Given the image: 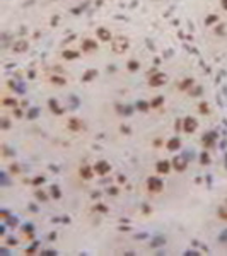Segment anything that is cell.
<instances>
[{"mask_svg": "<svg viewBox=\"0 0 227 256\" xmlns=\"http://www.w3.org/2000/svg\"><path fill=\"white\" fill-rule=\"evenodd\" d=\"M96 171H97L99 174H104V172L109 171V166H108L106 162H99V164L96 166Z\"/></svg>", "mask_w": 227, "mask_h": 256, "instance_id": "obj_3", "label": "cell"}, {"mask_svg": "<svg viewBox=\"0 0 227 256\" xmlns=\"http://www.w3.org/2000/svg\"><path fill=\"white\" fill-rule=\"evenodd\" d=\"M219 215H220V219L227 220V205H222L219 209Z\"/></svg>", "mask_w": 227, "mask_h": 256, "instance_id": "obj_6", "label": "cell"}, {"mask_svg": "<svg viewBox=\"0 0 227 256\" xmlns=\"http://www.w3.org/2000/svg\"><path fill=\"white\" fill-rule=\"evenodd\" d=\"M147 186H149L150 191H154V193H157V191L162 190V183H161V179H157V178H150Z\"/></svg>", "mask_w": 227, "mask_h": 256, "instance_id": "obj_2", "label": "cell"}, {"mask_svg": "<svg viewBox=\"0 0 227 256\" xmlns=\"http://www.w3.org/2000/svg\"><path fill=\"white\" fill-rule=\"evenodd\" d=\"M186 123H188V125H186V130H188V132H190V130H193V128H195V121H193V120H188Z\"/></svg>", "mask_w": 227, "mask_h": 256, "instance_id": "obj_9", "label": "cell"}, {"mask_svg": "<svg viewBox=\"0 0 227 256\" xmlns=\"http://www.w3.org/2000/svg\"><path fill=\"white\" fill-rule=\"evenodd\" d=\"M164 81H166V75H162V73H159V75H155L154 79H152V85H161Z\"/></svg>", "mask_w": 227, "mask_h": 256, "instance_id": "obj_4", "label": "cell"}, {"mask_svg": "<svg viewBox=\"0 0 227 256\" xmlns=\"http://www.w3.org/2000/svg\"><path fill=\"white\" fill-rule=\"evenodd\" d=\"M27 50V43L26 41H19V43L14 44V51H24Z\"/></svg>", "mask_w": 227, "mask_h": 256, "instance_id": "obj_5", "label": "cell"}, {"mask_svg": "<svg viewBox=\"0 0 227 256\" xmlns=\"http://www.w3.org/2000/svg\"><path fill=\"white\" fill-rule=\"evenodd\" d=\"M157 169L161 172H166L169 169V166H167V162H159V166H157Z\"/></svg>", "mask_w": 227, "mask_h": 256, "instance_id": "obj_8", "label": "cell"}, {"mask_svg": "<svg viewBox=\"0 0 227 256\" xmlns=\"http://www.w3.org/2000/svg\"><path fill=\"white\" fill-rule=\"evenodd\" d=\"M99 38L103 41H109V33L106 29H99Z\"/></svg>", "mask_w": 227, "mask_h": 256, "instance_id": "obj_7", "label": "cell"}, {"mask_svg": "<svg viewBox=\"0 0 227 256\" xmlns=\"http://www.w3.org/2000/svg\"><path fill=\"white\" fill-rule=\"evenodd\" d=\"M77 123H79L77 120H72V121H70V126H72L73 130H79V128H80V125H77Z\"/></svg>", "mask_w": 227, "mask_h": 256, "instance_id": "obj_10", "label": "cell"}, {"mask_svg": "<svg viewBox=\"0 0 227 256\" xmlns=\"http://www.w3.org/2000/svg\"><path fill=\"white\" fill-rule=\"evenodd\" d=\"M180 145V142H178V140H172L171 143H169V149H174V147H178Z\"/></svg>", "mask_w": 227, "mask_h": 256, "instance_id": "obj_11", "label": "cell"}, {"mask_svg": "<svg viewBox=\"0 0 227 256\" xmlns=\"http://www.w3.org/2000/svg\"><path fill=\"white\" fill-rule=\"evenodd\" d=\"M126 48H128V41L125 39V38H116V39L113 41V50L116 51V53H123Z\"/></svg>", "mask_w": 227, "mask_h": 256, "instance_id": "obj_1", "label": "cell"}]
</instances>
